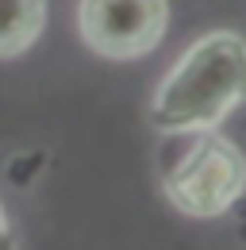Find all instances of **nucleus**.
Here are the masks:
<instances>
[{
	"instance_id": "f257e3e1",
	"label": "nucleus",
	"mask_w": 246,
	"mask_h": 250,
	"mask_svg": "<svg viewBox=\"0 0 246 250\" xmlns=\"http://www.w3.org/2000/svg\"><path fill=\"white\" fill-rule=\"evenodd\" d=\"M246 104V39L239 31L200 35L150 100V124L162 135H188L219 127Z\"/></svg>"
},
{
	"instance_id": "f03ea898",
	"label": "nucleus",
	"mask_w": 246,
	"mask_h": 250,
	"mask_svg": "<svg viewBox=\"0 0 246 250\" xmlns=\"http://www.w3.org/2000/svg\"><path fill=\"white\" fill-rule=\"evenodd\" d=\"M188 146L165 169L162 188L188 219H215L231 212L246 192V154L215 127L188 131Z\"/></svg>"
},
{
	"instance_id": "7ed1b4c3",
	"label": "nucleus",
	"mask_w": 246,
	"mask_h": 250,
	"mask_svg": "<svg viewBox=\"0 0 246 250\" xmlns=\"http://www.w3.org/2000/svg\"><path fill=\"white\" fill-rule=\"evenodd\" d=\"M169 0H81L77 31L92 54L131 62L150 54L165 39Z\"/></svg>"
},
{
	"instance_id": "20e7f679",
	"label": "nucleus",
	"mask_w": 246,
	"mask_h": 250,
	"mask_svg": "<svg viewBox=\"0 0 246 250\" xmlns=\"http://www.w3.org/2000/svg\"><path fill=\"white\" fill-rule=\"evenodd\" d=\"M46 27V0H0V58H20Z\"/></svg>"
},
{
	"instance_id": "39448f33",
	"label": "nucleus",
	"mask_w": 246,
	"mask_h": 250,
	"mask_svg": "<svg viewBox=\"0 0 246 250\" xmlns=\"http://www.w3.org/2000/svg\"><path fill=\"white\" fill-rule=\"evenodd\" d=\"M0 250H20V235H16L12 219L4 212V204H0Z\"/></svg>"
}]
</instances>
